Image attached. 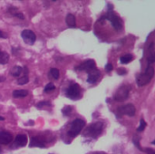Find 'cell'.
Here are the masks:
<instances>
[{
  "label": "cell",
  "mask_w": 155,
  "mask_h": 154,
  "mask_svg": "<svg viewBox=\"0 0 155 154\" xmlns=\"http://www.w3.org/2000/svg\"><path fill=\"white\" fill-rule=\"evenodd\" d=\"M29 147H38V148H45V144L44 143V141L41 138L38 137H32L31 141H30V144Z\"/></svg>",
  "instance_id": "cell-12"
},
{
  "label": "cell",
  "mask_w": 155,
  "mask_h": 154,
  "mask_svg": "<svg viewBox=\"0 0 155 154\" xmlns=\"http://www.w3.org/2000/svg\"><path fill=\"white\" fill-rule=\"evenodd\" d=\"M131 89H132V87L129 84L122 85L117 90V92L115 93V94L114 96V99L116 102H124V101H125L128 98V96H129V93L131 92Z\"/></svg>",
  "instance_id": "cell-3"
},
{
  "label": "cell",
  "mask_w": 155,
  "mask_h": 154,
  "mask_svg": "<svg viewBox=\"0 0 155 154\" xmlns=\"http://www.w3.org/2000/svg\"><path fill=\"white\" fill-rule=\"evenodd\" d=\"M101 74L100 71L96 68H94L90 71H88V78H87V83L89 84H94L97 82V80L99 79Z\"/></svg>",
  "instance_id": "cell-9"
},
{
  "label": "cell",
  "mask_w": 155,
  "mask_h": 154,
  "mask_svg": "<svg viewBox=\"0 0 155 154\" xmlns=\"http://www.w3.org/2000/svg\"><path fill=\"white\" fill-rule=\"evenodd\" d=\"M28 82H29V78H28L27 75H24V76L20 77V78L17 80V83H18V84H20V85H24V84H27Z\"/></svg>",
  "instance_id": "cell-22"
},
{
  "label": "cell",
  "mask_w": 155,
  "mask_h": 154,
  "mask_svg": "<svg viewBox=\"0 0 155 154\" xmlns=\"http://www.w3.org/2000/svg\"><path fill=\"white\" fill-rule=\"evenodd\" d=\"M5 77H0V82H3V81H5Z\"/></svg>",
  "instance_id": "cell-32"
},
{
  "label": "cell",
  "mask_w": 155,
  "mask_h": 154,
  "mask_svg": "<svg viewBox=\"0 0 155 154\" xmlns=\"http://www.w3.org/2000/svg\"><path fill=\"white\" fill-rule=\"evenodd\" d=\"M21 36H22L24 42L28 45H33L36 40L35 34L32 30H29V29H25L21 33Z\"/></svg>",
  "instance_id": "cell-7"
},
{
  "label": "cell",
  "mask_w": 155,
  "mask_h": 154,
  "mask_svg": "<svg viewBox=\"0 0 155 154\" xmlns=\"http://www.w3.org/2000/svg\"><path fill=\"white\" fill-rule=\"evenodd\" d=\"M147 61L150 64H153L155 62V55H154V43L153 42L150 46H149V54L147 57Z\"/></svg>",
  "instance_id": "cell-14"
},
{
  "label": "cell",
  "mask_w": 155,
  "mask_h": 154,
  "mask_svg": "<svg viewBox=\"0 0 155 154\" xmlns=\"http://www.w3.org/2000/svg\"><path fill=\"white\" fill-rule=\"evenodd\" d=\"M151 80H152V78L147 76L145 74H138L136 77V83H137L138 86H144V85L148 84L151 82Z\"/></svg>",
  "instance_id": "cell-10"
},
{
  "label": "cell",
  "mask_w": 155,
  "mask_h": 154,
  "mask_svg": "<svg viewBox=\"0 0 155 154\" xmlns=\"http://www.w3.org/2000/svg\"><path fill=\"white\" fill-rule=\"evenodd\" d=\"M85 125V122L82 119H75L72 124H71V128L68 131L67 134L71 137H76L83 130V128Z\"/></svg>",
  "instance_id": "cell-2"
},
{
  "label": "cell",
  "mask_w": 155,
  "mask_h": 154,
  "mask_svg": "<svg viewBox=\"0 0 155 154\" xmlns=\"http://www.w3.org/2000/svg\"><path fill=\"white\" fill-rule=\"evenodd\" d=\"M103 128H104V124L101 122H96L93 124H91L86 131L84 132V136H89L92 138H97L98 135L101 134V133L103 132Z\"/></svg>",
  "instance_id": "cell-1"
},
{
  "label": "cell",
  "mask_w": 155,
  "mask_h": 154,
  "mask_svg": "<svg viewBox=\"0 0 155 154\" xmlns=\"http://www.w3.org/2000/svg\"><path fill=\"white\" fill-rule=\"evenodd\" d=\"M146 123L144 122V120L143 119H142L141 121H140V126L138 127V129H137V132H143L144 129H145V127H146Z\"/></svg>",
  "instance_id": "cell-25"
},
{
  "label": "cell",
  "mask_w": 155,
  "mask_h": 154,
  "mask_svg": "<svg viewBox=\"0 0 155 154\" xmlns=\"http://www.w3.org/2000/svg\"><path fill=\"white\" fill-rule=\"evenodd\" d=\"M28 94L27 90H15L13 92V96L15 98H22Z\"/></svg>",
  "instance_id": "cell-16"
},
{
  "label": "cell",
  "mask_w": 155,
  "mask_h": 154,
  "mask_svg": "<svg viewBox=\"0 0 155 154\" xmlns=\"http://www.w3.org/2000/svg\"><path fill=\"white\" fill-rule=\"evenodd\" d=\"M126 73H127V71L124 68H118V70H117V74H120V75H124Z\"/></svg>",
  "instance_id": "cell-27"
},
{
  "label": "cell",
  "mask_w": 155,
  "mask_h": 154,
  "mask_svg": "<svg viewBox=\"0 0 155 154\" xmlns=\"http://www.w3.org/2000/svg\"><path fill=\"white\" fill-rule=\"evenodd\" d=\"M72 110H73L72 106L68 105V106H65V107L63 109L62 112H63V113H64V116H69V115L71 114V113H72Z\"/></svg>",
  "instance_id": "cell-23"
},
{
  "label": "cell",
  "mask_w": 155,
  "mask_h": 154,
  "mask_svg": "<svg viewBox=\"0 0 155 154\" xmlns=\"http://www.w3.org/2000/svg\"><path fill=\"white\" fill-rule=\"evenodd\" d=\"M6 37H7V35L5 34V33H3V32L0 30V38H6Z\"/></svg>",
  "instance_id": "cell-31"
},
{
  "label": "cell",
  "mask_w": 155,
  "mask_h": 154,
  "mask_svg": "<svg viewBox=\"0 0 155 154\" xmlns=\"http://www.w3.org/2000/svg\"><path fill=\"white\" fill-rule=\"evenodd\" d=\"M27 143V136L25 134H18L15 139V144L18 147H24Z\"/></svg>",
  "instance_id": "cell-13"
},
{
  "label": "cell",
  "mask_w": 155,
  "mask_h": 154,
  "mask_svg": "<svg viewBox=\"0 0 155 154\" xmlns=\"http://www.w3.org/2000/svg\"><path fill=\"white\" fill-rule=\"evenodd\" d=\"M65 22L67 24V25L69 27H75L76 25V22H75V17L74 15L72 14H68L66 15V18H65Z\"/></svg>",
  "instance_id": "cell-15"
},
{
  "label": "cell",
  "mask_w": 155,
  "mask_h": 154,
  "mask_svg": "<svg viewBox=\"0 0 155 154\" xmlns=\"http://www.w3.org/2000/svg\"><path fill=\"white\" fill-rule=\"evenodd\" d=\"M80 94H81V89L77 84H71L69 86V88L66 90V93H65V95L72 100H75V99L79 98Z\"/></svg>",
  "instance_id": "cell-6"
},
{
  "label": "cell",
  "mask_w": 155,
  "mask_h": 154,
  "mask_svg": "<svg viewBox=\"0 0 155 154\" xmlns=\"http://www.w3.org/2000/svg\"><path fill=\"white\" fill-rule=\"evenodd\" d=\"M91 154H105V153H103V152H94V153H91Z\"/></svg>",
  "instance_id": "cell-34"
},
{
  "label": "cell",
  "mask_w": 155,
  "mask_h": 154,
  "mask_svg": "<svg viewBox=\"0 0 155 154\" xmlns=\"http://www.w3.org/2000/svg\"><path fill=\"white\" fill-rule=\"evenodd\" d=\"M113 68H114V66H113V64H107L106 65H105V70H106V72H111L112 70H113Z\"/></svg>",
  "instance_id": "cell-28"
},
{
  "label": "cell",
  "mask_w": 155,
  "mask_h": 154,
  "mask_svg": "<svg viewBox=\"0 0 155 154\" xmlns=\"http://www.w3.org/2000/svg\"><path fill=\"white\" fill-rule=\"evenodd\" d=\"M105 17H106V19H108L111 22V24L113 25V27L114 28V30H116V31H121L122 30L123 24H122L120 18L116 15H114L112 10L107 12V14L105 15Z\"/></svg>",
  "instance_id": "cell-4"
},
{
  "label": "cell",
  "mask_w": 155,
  "mask_h": 154,
  "mask_svg": "<svg viewBox=\"0 0 155 154\" xmlns=\"http://www.w3.org/2000/svg\"><path fill=\"white\" fill-rule=\"evenodd\" d=\"M12 139H13V137L10 133H8L6 131L0 133V144L6 145L12 142Z\"/></svg>",
  "instance_id": "cell-11"
},
{
  "label": "cell",
  "mask_w": 155,
  "mask_h": 154,
  "mask_svg": "<svg viewBox=\"0 0 155 154\" xmlns=\"http://www.w3.org/2000/svg\"><path fill=\"white\" fill-rule=\"evenodd\" d=\"M4 120H5V118L2 117V116H0V121H4Z\"/></svg>",
  "instance_id": "cell-33"
},
{
  "label": "cell",
  "mask_w": 155,
  "mask_h": 154,
  "mask_svg": "<svg viewBox=\"0 0 155 154\" xmlns=\"http://www.w3.org/2000/svg\"><path fill=\"white\" fill-rule=\"evenodd\" d=\"M46 105L51 106V103L49 102H40V103H37L36 106H37V108H42L43 106H46Z\"/></svg>",
  "instance_id": "cell-26"
},
{
  "label": "cell",
  "mask_w": 155,
  "mask_h": 154,
  "mask_svg": "<svg viewBox=\"0 0 155 154\" xmlns=\"http://www.w3.org/2000/svg\"><path fill=\"white\" fill-rule=\"evenodd\" d=\"M14 16H15V17H17V18H20V19H24V15H23V14L22 13H20V12H17V13H15V15H14Z\"/></svg>",
  "instance_id": "cell-29"
},
{
  "label": "cell",
  "mask_w": 155,
  "mask_h": 154,
  "mask_svg": "<svg viewBox=\"0 0 155 154\" xmlns=\"http://www.w3.org/2000/svg\"><path fill=\"white\" fill-rule=\"evenodd\" d=\"M145 152H146L148 154H155L154 151H153V150H152V149H146V151H145Z\"/></svg>",
  "instance_id": "cell-30"
},
{
  "label": "cell",
  "mask_w": 155,
  "mask_h": 154,
  "mask_svg": "<svg viewBox=\"0 0 155 154\" xmlns=\"http://www.w3.org/2000/svg\"><path fill=\"white\" fill-rule=\"evenodd\" d=\"M2 152V150H1V148H0V153Z\"/></svg>",
  "instance_id": "cell-35"
},
{
  "label": "cell",
  "mask_w": 155,
  "mask_h": 154,
  "mask_svg": "<svg viewBox=\"0 0 155 154\" xmlns=\"http://www.w3.org/2000/svg\"><path fill=\"white\" fill-rule=\"evenodd\" d=\"M50 74L52 76V78H54V80H57L59 78V75H60V73H59V70L56 69V68H52L50 70Z\"/></svg>",
  "instance_id": "cell-21"
},
{
  "label": "cell",
  "mask_w": 155,
  "mask_h": 154,
  "mask_svg": "<svg viewBox=\"0 0 155 154\" xmlns=\"http://www.w3.org/2000/svg\"><path fill=\"white\" fill-rule=\"evenodd\" d=\"M22 71H23V68L21 66L16 65V66H14L13 69L11 70V74L15 77H18L21 74Z\"/></svg>",
  "instance_id": "cell-19"
},
{
  "label": "cell",
  "mask_w": 155,
  "mask_h": 154,
  "mask_svg": "<svg viewBox=\"0 0 155 154\" xmlns=\"http://www.w3.org/2000/svg\"><path fill=\"white\" fill-rule=\"evenodd\" d=\"M9 61V54L5 52L0 51V64H6Z\"/></svg>",
  "instance_id": "cell-18"
},
{
  "label": "cell",
  "mask_w": 155,
  "mask_h": 154,
  "mask_svg": "<svg viewBox=\"0 0 155 154\" xmlns=\"http://www.w3.org/2000/svg\"><path fill=\"white\" fill-rule=\"evenodd\" d=\"M133 60H134V56H133V54H124V55L121 56V58H120V62H121L122 64H129V63L132 62Z\"/></svg>",
  "instance_id": "cell-17"
},
{
  "label": "cell",
  "mask_w": 155,
  "mask_h": 154,
  "mask_svg": "<svg viewBox=\"0 0 155 154\" xmlns=\"http://www.w3.org/2000/svg\"><path fill=\"white\" fill-rule=\"evenodd\" d=\"M147 76H149L150 78H152L153 79V75H154V68L152 66V65H149L147 68H146V70H145V73H144Z\"/></svg>",
  "instance_id": "cell-20"
},
{
  "label": "cell",
  "mask_w": 155,
  "mask_h": 154,
  "mask_svg": "<svg viewBox=\"0 0 155 154\" xmlns=\"http://www.w3.org/2000/svg\"><path fill=\"white\" fill-rule=\"evenodd\" d=\"M94 68H95V62L93 59L86 60L84 63H82L79 66L76 67V69L78 71H83L84 70V71H87V72L94 69Z\"/></svg>",
  "instance_id": "cell-8"
},
{
  "label": "cell",
  "mask_w": 155,
  "mask_h": 154,
  "mask_svg": "<svg viewBox=\"0 0 155 154\" xmlns=\"http://www.w3.org/2000/svg\"><path fill=\"white\" fill-rule=\"evenodd\" d=\"M117 113L122 116V115H128L130 117H133L135 115V107L134 104L132 103H128L126 105H124V106H121L117 109Z\"/></svg>",
  "instance_id": "cell-5"
},
{
  "label": "cell",
  "mask_w": 155,
  "mask_h": 154,
  "mask_svg": "<svg viewBox=\"0 0 155 154\" xmlns=\"http://www.w3.org/2000/svg\"><path fill=\"white\" fill-rule=\"evenodd\" d=\"M55 89V86H54V84H52V83H50V84H46V86L45 87V93H50V92H52V91H54Z\"/></svg>",
  "instance_id": "cell-24"
}]
</instances>
